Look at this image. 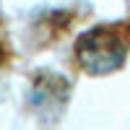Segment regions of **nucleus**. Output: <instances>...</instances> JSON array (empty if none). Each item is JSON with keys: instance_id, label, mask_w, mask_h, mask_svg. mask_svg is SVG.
<instances>
[{"instance_id": "f257e3e1", "label": "nucleus", "mask_w": 130, "mask_h": 130, "mask_svg": "<svg viewBox=\"0 0 130 130\" xmlns=\"http://www.w3.org/2000/svg\"><path fill=\"white\" fill-rule=\"evenodd\" d=\"M130 55V21L99 24L83 31L75 42V60L91 75L120 70Z\"/></svg>"}]
</instances>
